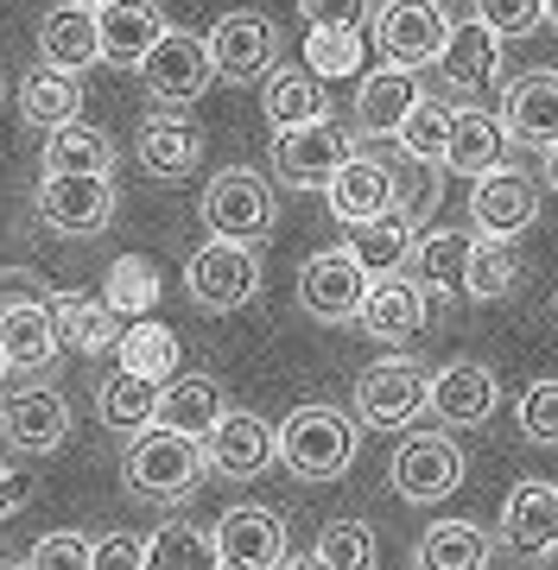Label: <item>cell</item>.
<instances>
[{
  "label": "cell",
  "instance_id": "22",
  "mask_svg": "<svg viewBox=\"0 0 558 570\" xmlns=\"http://www.w3.org/2000/svg\"><path fill=\"white\" fill-rule=\"evenodd\" d=\"M96 26H102V63H127V70H140V58L172 32L153 0H102Z\"/></svg>",
  "mask_w": 558,
  "mask_h": 570
},
{
  "label": "cell",
  "instance_id": "4",
  "mask_svg": "<svg viewBox=\"0 0 558 570\" xmlns=\"http://www.w3.org/2000/svg\"><path fill=\"white\" fill-rule=\"evenodd\" d=\"M204 223L209 235H228V242H267L273 223H280V209H273V184L261 178V171H248V165H228V171H216L204 190Z\"/></svg>",
  "mask_w": 558,
  "mask_h": 570
},
{
  "label": "cell",
  "instance_id": "15",
  "mask_svg": "<svg viewBox=\"0 0 558 570\" xmlns=\"http://www.w3.org/2000/svg\"><path fill=\"white\" fill-rule=\"evenodd\" d=\"M204 450H209V469H216V475L248 482V475H261V469L280 456V431H273L261 412H223V419L209 425Z\"/></svg>",
  "mask_w": 558,
  "mask_h": 570
},
{
  "label": "cell",
  "instance_id": "38",
  "mask_svg": "<svg viewBox=\"0 0 558 570\" xmlns=\"http://www.w3.org/2000/svg\"><path fill=\"white\" fill-rule=\"evenodd\" d=\"M413 223H419L413 209L393 204L388 216H374V223H355V228H350V247L362 254V261H369V273H388V266H400L407 254H413V242H419Z\"/></svg>",
  "mask_w": 558,
  "mask_h": 570
},
{
  "label": "cell",
  "instance_id": "14",
  "mask_svg": "<svg viewBox=\"0 0 558 570\" xmlns=\"http://www.w3.org/2000/svg\"><path fill=\"white\" fill-rule=\"evenodd\" d=\"M501 546L515 558H558V489L552 482H515L501 501Z\"/></svg>",
  "mask_w": 558,
  "mask_h": 570
},
{
  "label": "cell",
  "instance_id": "7",
  "mask_svg": "<svg viewBox=\"0 0 558 570\" xmlns=\"http://www.w3.org/2000/svg\"><path fill=\"white\" fill-rule=\"evenodd\" d=\"M140 82H146V96H153L159 108H190L209 82H216V51H209V39L172 26L166 39L140 58Z\"/></svg>",
  "mask_w": 558,
  "mask_h": 570
},
{
  "label": "cell",
  "instance_id": "3",
  "mask_svg": "<svg viewBox=\"0 0 558 570\" xmlns=\"http://www.w3.org/2000/svg\"><path fill=\"white\" fill-rule=\"evenodd\" d=\"M425 412H432V367L425 362L388 355V362L362 367V381H355V419L369 431H413Z\"/></svg>",
  "mask_w": 558,
  "mask_h": 570
},
{
  "label": "cell",
  "instance_id": "20",
  "mask_svg": "<svg viewBox=\"0 0 558 570\" xmlns=\"http://www.w3.org/2000/svg\"><path fill=\"white\" fill-rule=\"evenodd\" d=\"M501 121H508V140L533 146V153L558 146V70H527V77L508 82Z\"/></svg>",
  "mask_w": 558,
  "mask_h": 570
},
{
  "label": "cell",
  "instance_id": "26",
  "mask_svg": "<svg viewBox=\"0 0 558 570\" xmlns=\"http://www.w3.org/2000/svg\"><path fill=\"white\" fill-rule=\"evenodd\" d=\"M197 159H204V134H197V121L172 115V108H159V115H146L140 121V165L153 171V178H166V184L190 178Z\"/></svg>",
  "mask_w": 558,
  "mask_h": 570
},
{
  "label": "cell",
  "instance_id": "2",
  "mask_svg": "<svg viewBox=\"0 0 558 570\" xmlns=\"http://www.w3.org/2000/svg\"><path fill=\"white\" fill-rule=\"evenodd\" d=\"M355 450H362V419L336 406H298L280 419V463L298 482H336L350 475Z\"/></svg>",
  "mask_w": 558,
  "mask_h": 570
},
{
  "label": "cell",
  "instance_id": "32",
  "mask_svg": "<svg viewBox=\"0 0 558 570\" xmlns=\"http://www.w3.org/2000/svg\"><path fill=\"white\" fill-rule=\"evenodd\" d=\"M261 108H267L273 127H298V121H324L331 102H324V77L298 63V70H267V89H261Z\"/></svg>",
  "mask_w": 558,
  "mask_h": 570
},
{
  "label": "cell",
  "instance_id": "46",
  "mask_svg": "<svg viewBox=\"0 0 558 570\" xmlns=\"http://www.w3.org/2000/svg\"><path fill=\"white\" fill-rule=\"evenodd\" d=\"M476 20H489L501 39H527L546 26V0H476Z\"/></svg>",
  "mask_w": 558,
  "mask_h": 570
},
{
  "label": "cell",
  "instance_id": "47",
  "mask_svg": "<svg viewBox=\"0 0 558 570\" xmlns=\"http://www.w3.org/2000/svg\"><path fill=\"white\" fill-rule=\"evenodd\" d=\"M26 564H96V546L84 532H45L39 546L26 551Z\"/></svg>",
  "mask_w": 558,
  "mask_h": 570
},
{
  "label": "cell",
  "instance_id": "50",
  "mask_svg": "<svg viewBox=\"0 0 558 570\" xmlns=\"http://www.w3.org/2000/svg\"><path fill=\"white\" fill-rule=\"evenodd\" d=\"M96 564H153V539H140V532H108V539H96Z\"/></svg>",
  "mask_w": 558,
  "mask_h": 570
},
{
  "label": "cell",
  "instance_id": "31",
  "mask_svg": "<svg viewBox=\"0 0 558 570\" xmlns=\"http://www.w3.org/2000/svg\"><path fill=\"white\" fill-rule=\"evenodd\" d=\"M223 412H228V400H223V381H216V374H172L166 387H159V425L209 438V425H216Z\"/></svg>",
  "mask_w": 558,
  "mask_h": 570
},
{
  "label": "cell",
  "instance_id": "8",
  "mask_svg": "<svg viewBox=\"0 0 558 570\" xmlns=\"http://www.w3.org/2000/svg\"><path fill=\"white\" fill-rule=\"evenodd\" d=\"M369 261L355 247H317L305 266H298V305L317 317V324H350L362 298H369Z\"/></svg>",
  "mask_w": 558,
  "mask_h": 570
},
{
  "label": "cell",
  "instance_id": "11",
  "mask_svg": "<svg viewBox=\"0 0 558 570\" xmlns=\"http://www.w3.org/2000/svg\"><path fill=\"white\" fill-rule=\"evenodd\" d=\"M388 482H393V494H400V501L432 508V501H444V494L463 489V450H457L444 431H413L407 444L393 450Z\"/></svg>",
  "mask_w": 558,
  "mask_h": 570
},
{
  "label": "cell",
  "instance_id": "29",
  "mask_svg": "<svg viewBox=\"0 0 558 570\" xmlns=\"http://www.w3.org/2000/svg\"><path fill=\"white\" fill-rule=\"evenodd\" d=\"M39 51L63 70H84V63H102V26H96V7L84 0H63L39 20Z\"/></svg>",
  "mask_w": 558,
  "mask_h": 570
},
{
  "label": "cell",
  "instance_id": "16",
  "mask_svg": "<svg viewBox=\"0 0 558 570\" xmlns=\"http://www.w3.org/2000/svg\"><path fill=\"white\" fill-rule=\"evenodd\" d=\"M0 438L20 456H51V450L70 444V406L51 387H26L0 406Z\"/></svg>",
  "mask_w": 558,
  "mask_h": 570
},
{
  "label": "cell",
  "instance_id": "48",
  "mask_svg": "<svg viewBox=\"0 0 558 570\" xmlns=\"http://www.w3.org/2000/svg\"><path fill=\"white\" fill-rule=\"evenodd\" d=\"M432 165H438V159H413V153H407V178L393 171V197H400V209H413V216H425V204L438 197Z\"/></svg>",
  "mask_w": 558,
  "mask_h": 570
},
{
  "label": "cell",
  "instance_id": "24",
  "mask_svg": "<svg viewBox=\"0 0 558 570\" xmlns=\"http://www.w3.org/2000/svg\"><path fill=\"white\" fill-rule=\"evenodd\" d=\"M501 32L489 20H457L451 39H444V58H438V70H444V82L451 89H489V82H501Z\"/></svg>",
  "mask_w": 558,
  "mask_h": 570
},
{
  "label": "cell",
  "instance_id": "18",
  "mask_svg": "<svg viewBox=\"0 0 558 570\" xmlns=\"http://www.w3.org/2000/svg\"><path fill=\"white\" fill-rule=\"evenodd\" d=\"M496 406H501V381L489 362H444L432 374V412L444 425H457V431L489 425Z\"/></svg>",
  "mask_w": 558,
  "mask_h": 570
},
{
  "label": "cell",
  "instance_id": "19",
  "mask_svg": "<svg viewBox=\"0 0 558 570\" xmlns=\"http://www.w3.org/2000/svg\"><path fill=\"white\" fill-rule=\"evenodd\" d=\"M216 558L235 570H273L286 564V527L273 508H228L216 520Z\"/></svg>",
  "mask_w": 558,
  "mask_h": 570
},
{
  "label": "cell",
  "instance_id": "25",
  "mask_svg": "<svg viewBox=\"0 0 558 570\" xmlns=\"http://www.w3.org/2000/svg\"><path fill=\"white\" fill-rule=\"evenodd\" d=\"M470 247H476V235H463V228H432V235L413 242L407 273H413L425 292H438V298H470V292H463V285H470Z\"/></svg>",
  "mask_w": 558,
  "mask_h": 570
},
{
  "label": "cell",
  "instance_id": "37",
  "mask_svg": "<svg viewBox=\"0 0 558 570\" xmlns=\"http://www.w3.org/2000/svg\"><path fill=\"white\" fill-rule=\"evenodd\" d=\"M45 171H115V140L89 121H63L45 140Z\"/></svg>",
  "mask_w": 558,
  "mask_h": 570
},
{
  "label": "cell",
  "instance_id": "45",
  "mask_svg": "<svg viewBox=\"0 0 558 570\" xmlns=\"http://www.w3.org/2000/svg\"><path fill=\"white\" fill-rule=\"evenodd\" d=\"M520 431L546 450L558 444V374L552 381H533V387L520 393Z\"/></svg>",
  "mask_w": 558,
  "mask_h": 570
},
{
  "label": "cell",
  "instance_id": "52",
  "mask_svg": "<svg viewBox=\"0 0 558 570\" xmlns=\"http://www.w3.org/2000/svg\"><path fill=\"white\" fill-rule=\"evenodd\" d=\"M546 184H552V197H558V146H546Z\"/></svg>",
  "mask_w": 558,
  "mask_h": 570
},
{
  "label": "cell",
  "instance_id": "44",
  "mask_svg": "<svg viewBox=\"0 0 558 570\" xmlns=\"http://www.w3.org/2000/svg\"><path fill=\"white\" fill-rule=\"evenodd\" d=\"M153 564H223L216 558V532H197L190 520H166L153 532Z\"/></svg>",
  "mask_w": 558,
  "mask_h": 570
},
{
  "label": "cell",
  "instance_id": "13",
  "mask_svg": "<svg viewBox=\"0 0 558 570\" xmlns=\"http://www.w3.org/2000/svg\"><path fill=\"white\" fill-rule=\"evenodd\" d=\"M470 216L482 235H501V242H515V235H527L539 216V184L527 178V171H515V165H496V171H482L470 190Z\"/></svg>",
  "mask_w": 558,
  "mask_h": 570
},
{
  "label": "cell",
  "instance_id": "35",
  "mask_svg": "<svg viewBox=\"0 0 558 570\" xmlns=\"http://www.w3.org/2000/svg\"><path fill=\"white\" fill-rule=\"evenodd\" d=\"M489 551H496V539L476 520H438V527L419 532L413 558L432 570H476V564H489Z\"/></svg>",
  "mask_w": 558,
  "mask_h": 570
},
{
  "label": "cell",
  "instance_id": "30",
  "mask_svg": "<svg viewBox=\"0 0 558 570\" xmlns=\"http://www.w3.org/2000/svg\"><path fill=\"white\" fill-rule=\"evenodd\" d=\"M0 343H7V362L13 367H45L58 355V317H51V298H13L0 311Z\"/></svg>",
  "mask_w": 558,
  "mask_h": 570
},
{
  "label": "cell",
  "instance_id": "6",
  "mask_svg": "<svg viewBox=\"0 0 558 570\" xmlns=\"http://www.w3.org/2000/svg\"><path fill=\"white\" fill-rule=\"evenodd\" d=\"M374 51L388 63H413V70H425V63L444 58V39H451V20H444V7L438 0H374Z\"/></svg>",
  "mask_w": 558,
  "mask_h": 570
},
{
  "label": "cell",
  "instance_id": "10",
  "mask_svg": "<svg viewBox=\"0 0 558 570\" xmlns=\"http://www.w3.org/2000/svg\"><path fill=\"white\" fill-rule=\"evenodd\" d=\"M39 223L51 235H102L115 223V184L108 171H45L39 178Z\"/></svg>",
  "mask_w": 558,
  "mask_h": 570
},
{
  "label": "cell",
  "instance_id": "55",
  "mask_svg": "<svg viewBox=\"0 0 558 570\" xmlns=\"http://www.w3.org/2000/svg\"><path fill=\"white\" fill-rule=\"evenodd\" d=\"M84 7H102V0H84Z\"/></svg>",
  "mask_w": 558,
  "mask_h": 570
},
{
  "label": "cell",
  "instance_id": "36",
  "mask_svg": "<svg viewBox=\"0 0 558 570\" xmlns=\"http://www.w3.org/2000/svg\"><path fill=\"white\" fill-rule=\"evenodd\" d=\"M115 348H121V367H134V374H146V381H159V387H166L172 374H178V362H185L178 330L159 324V317H134Z\"/></svg>",
  "mask_w": 558,
  "mask_h": 570
},
{
  "label": "cell",
  "instance_id": "9",
  "mask_svg": "<svg viewBox=\"0 0 558 570\" xmlns=\"http://www.w3.org/2000/svg\"><path fill=\"white\" fill-rule=\"evenodd\" d=\"M355 153V140L324 115V121H298V127H273V171L292 190H324L343 171V159Z\"/></svg>",
  "mask_w": 558,
  "mask_h": 570
},
{
  "label": "cell",
  "instance_id": "39",
  "mask_svg": "<svg viewBox=\"0 0 558 570\" xmlns=\"http://www.w3.org/2000/svg\"><path fill=\"white\" fill-rule=\"evenodd\" d=\"M451 127H457V108H444V96H419V102L407 108L400 134H393V146H400V153H413V159H438V165H444Z\"/></svg>",
  "mask_w": 558,
  "mask_h": 570
},
{
  "label": "cell",
  "instance_id": "53",
  "mask_svg": "<svg viewBox=\"0 0 558 570\" xmlns=\"http://www.w3.org/2000/svg\"><path fill=\"white\" fill-rule=\"evenodd\" d=\"M546 26H552V32H558V0H546Z\"/></svg>",
  "mask_w": 558,
  "mask_h": 570
},
{
  "label": "cell",
  "instance_id": "54",
  "mask_svg": "<svg viewBox=\"0 0 558 570\" xmlns=\"http://www.w3.org/2000/svg\"><path fill=\"white\" fill-rule=\"evenodd\" d=\"M7 367H13V362H7V343H0V374H7Z\"/></svg>",
  "mask_w": 558,
  "mask_h": 570
},
{
  "label": "cell",
  "instance_id": "28",
  "mask_svg": "<svg viewBox=\"0 0 558 570\" xmlns=\"http://www.w3.org/2000/svg\"><path fill=\"white\" fill-rule=\"evenodd\" d=\"M51 317H58V343L77 348V355H102V348L121 343V311L108 305V292H63L51 298Z\"/></svg>",
  "mask_w": 558,
  "mask_h": 570
},
{
  "label": "cell",
  "instance_id": "33",
  "mask_svg": "<svg viewBox=\"0 0 558 570\" xmlns=\"http://www.w3.org/2000/svg\"><path fill=\"white\" fill-rule=\"evenodd\" d=\"M96 412H102V425L134 438V431H146L159 419V381H146L134 367H115L102 387H96Z\"/></svg>",
  "mask_w": 558,
  "mask_h": 570
},
{
  "label": "cell",
  "instance_id": "5",
  "mask_svg": "<svg viewBox=\"0 0 558 570\" xmlns=\"http://www.w3.org/2000/svg\"><path fill=\"white\" fill-rule=\"evenodd\" d=\"M185 292L190 305L204 311H242L261 292V261H254V242H228V235H209L185 266Z\"/></svg>",
  "mask_w": 558,
  "mask_h": 570
},
{
  "label": "cell",
  "instance_id": "43",
  "mask_svg": "<svg viewBox=\"0 0 558 570\" xmlns=\"http://www.w3.org/2000/svg\"><path fill=\"white\" fill-rule=\"evenodd\" d=\"M311 564H331V570H362V564H374V527H362V520H331V527L317 532Z\"/></svg>",
  "mask_w": 558,
  "mask_h": 570
},
{
  "label": "cell",
  "instance_id": "17",
  "mask_svg": "<svg viewBox=\"0 0 558 570\" xmlns=\"http://www.w3.org/2000/svg\"><path fill=\"white\" fill-rule=\"evenodd\" d=\"M209 51H216V77L223 82H254L273 70L280 32H273L267 13H223L216 32H209Z\"/></svg>",
  "mask_w": 558,
  "mask_h": 570
},
{
  "label": "cell",
  "instance_id": "1",
  "mask_svg": "<svg viewBox=\"0 0 558 570\" xmlns=\"http://www.w3.org/2000/svg\"><path fill=\"white\" fill-rule=\"evenodd\" d=\"M209 475V450L197 431H178V425H153L134 431V444L121 456V482L127 494H140V501H185V494L204 489Z\"/></svg>",
  "mask_w": 558,
  "mask_h": 570
},
{
  "label": "cell",
  "instance_id": "42",
  "mask_svg": "<svg viewBox=\"0 0 558 570\" xmlns=\"http://www.w3.org/2000/svg\"><path fill=\"white\" fill-rule=\"evenodd\" d=\"M108 305L121 311V317H140V311L159 305V266L146 261V254H121V261L108 266Z\"/></svg>",
  "mask_w": 558,
  "mask_h": 570
},
{
  "label": "cell",
  "instance_id": "34",
  "mask_svg": "<svg viewBox=\"0 0 558 570\" xmlns=\"http://www.w3.org/2000/svg\"><path fill=\"white\" fill-rule=\"evenodd\" d=\"M77 108H84V89H77V70H63V63H45V70H32L20 82V115L32 127H45V134L77 121Z\"/></svg>",
  "mask_w": 558,
  "mask_h": 570
},
{
  "label": "cell",
  "instance_id": "51",
  "mask_svg": "<svg viewBox=\"0 0 558 570\" xmlns=\"http://www.w3.org/2000/svg\"><path fill=\"white\" fill-rule=\"evenodd\" d=\"M32 494H39V475H32V469H26V463H0V520H7V513H20Z\"/></svg>",
  "mask_w": 558,
  "mask_h": 570
},
{
  "label": "cell",
  "instance_id": "41",
  "mask_svg": "<svg viewBox=\"0 0 558 570\" xmlns=\"http://www.w3.org/2000/svg\"><path fill=\"white\" fill-rule=\"evenodd\" d=\"M470 292L476 305H496V298H508L515 292V254H508V242L501 235H482L476 228V247H470Z\"/></svg>",
  "mask_w": 558,
  "mask_h": 570
},
{
  "label": "cell",
  "instance_id": "23",
  "mask_svg": "<svg viewBox=\"0 0 558 570\" xmlns=\"http://www.w3.org/2000/svg\"><path fill=\"white\" fill-rule=\"evenodd\" d=\"M425 89H419L413 63H381L369 82H362V96H355V134H369V140H393L400 121H407V108L419 102Z\"/></svg>",
  "mask_w": 558,
  "mask_h": 570
},
{
  "label": "cell",
  "instance_id": "21",
  "mask_svg": "<svg viewBox=\"0 0 558 570\" xmlns=\"http://www.w3.org/2000/svg\"><path fill=\"white\" fill-rule=\"evenodd\" d=\"M324 197H331V216L343 228L374 223V216H388V209L400 204V197H393V171L381 159H362V153H350V159H343V171L324 184Z\"/></svg>",
  "mask_w": 558,
  "mask_h": 570
},
{
  "label": "cell",
  "instance_id": "27",
  "mask_svg": "<svg viewBox=\"0 0 558 570\" xmlns=\"http://www.w3.org/2000/svg\"><path fill=\"white\" fill-rule=\"evenodd\" d=\"M508 159V121L489 115V108H457V127H451V146H444V171L457 178H482Z\"/></svg>",
  "mask_w": 558,
  "mask_h": 570
},
{
  "label": "cell",
  "instance_id": "40",
  "mask_svg": "<svg viewBox=\"0 0 558 570\" xmlns=\"http://www.w3.org/2000/svg\"><path fill=\"white\" fill-rule=\"evenodd\" d=\"M298 58H305L324 82L355 77V70H362V26H311Z\"/></svg>",
  "mask_w": 558,
  "mask_h": 570
},
{
  "label": "cell",
  "instance_id": "12",
  "mask_svg": "<svg viewBox=\"0 0 558 570\" xmlns=\"http://www.w3.org/2000/svg\"><path fill=\"white\" fill-rule=\"evenodd\" d=\"M425 285L413 279V273H400V266H388V273H374L369 279V298H362V311H355V324L369 330L374 343H407V336H419L425 330Z\"/></svg>",
  "mask_w": 558,
  "mask_h": 570
},
{
  "label": "cell",
  "instance_id": "49",
  "mask_svg": "<svg viewBox=\"0 0 558 570\" xmlns=\"http://www.w3.org/2000/svg\"><path fill=\"white\" fill-rule=\"evenodd\" d=\"M305 26H369L374 0H298Z\"/></svg>",
  "mask_w": 558,
  "mask_h": 570
}]
</instances>
